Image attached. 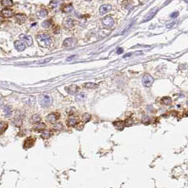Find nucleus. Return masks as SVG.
I'll use <instances>...</instances> for the list:
<instances>
[{
    "label": "nucleus",
    "instance_id": "obj_2",
    "mask_svg": "<svg viewBox=\"0 0 188 188\" xmlns=\"http://www.w3.org/2000/svg\"><path fill=\"white\" fill-rule=\"evenodd\" d=\"M40 104L43 108H48L52 103V98L49 95H41L39 97Z\"/></svg>",
    "mask_w": 188,
    "mask_h": 188
},
{
    "label": "nucleus",
    "instance_id": "obj_35",
    "mask_svg": "<svg viewBox=\"0 0 188 188\" xmlns=\"http://www.w3.org/2000/svg\"><path fill=\"white\" fill-rule=\"evenodd\" d=\"M129 55H132V53H129V54H127V55H125L124 56V57H129Z\"/></svg>",
    "mask_w": 188,
    "mask_h": 188
},
{
    "label": "nucleus",
    "instance_id": "obj_10",
    "mask_svg": "<svg viewBox=\"0 0 188 188\" xmlns=\"http://www.w3.org/2000/svg\"><path fill=\"white\" fill-rule=\"evenodd\" d=\"M60 117V115L56 114V113H51L47 116L46 119L50 123H55Z\"/></svg>",
    "mask_w": 188,
    "mask_h": 188
},
{
    "label": "nucleus",
    "instance_id": "obj_13",
    "mask_svg": "<svg viewBox=\"0 0 188 188\" xmlns=\"http://www.w3.org/2000/svg\"><path fill=\"white\" fill-rule=\"evenodd\" d=\"M79 86H76V85H71V86H68V87L66 88V91L70 94H75L77 93L78 91H79Z\"/></svg>",
    "mask_w": 188,
    "mask_h": 188
},
{
    "label": "nucleus",
    "instance_id": "obj_21",
    "mask_svg": "<svg viewBox=\"0 0 188 188\" xmlns=\"http://www.w3.org/2000/svg\"><path fill=\"white\" fill-rule=\"evenodd\" d=\"M52 129H53L54 131H55V132L61 131V130L63 129L62 124V123H60V122L56 123V124H55L53 125V127H52Z\"/></svg>",
    "mask_w": 188,
    "mask_h": 188
},
{
    "label": "nucleus",
    "instance_id": "obj_32",
    "mask_svg": "<svg viewBox=\"0 0 188 188\" xmlns=\"http://www.w3.org/2000/svg\"><path fill=\"white\" fill-rule=\"evenodd\" d=\"M14 124H15V125L17 126V127H20L22 124V121L21 120H14Z\"/></svg>",
    "mask_w": 188,
    "mask_h": 188
},
{
    "label": "nucleus",
    "instance_id": "obj_7",
    "mask_svg": "<svg viewBox=\"0 0 188 188\" xmlns=\"http://www.w3.org/2000/svg\"><path fill=\"white\" fill-rule=\"evenodd\" d=\"M1 14L4 18H10L14 16V12L10 9H4L1 11Z\"/></svg>",
    "mask_w": 188,
    "mask_h": 188
},
{
    "label": "nucleus",
    "instance_id": "obj_36",
    "mask_svg": "<svg viewBox=\"0 0 188 188\" xmlns=\"http://www.w3.org/2000/svg\"><path fill=\"white\" fill-rule=\"evenodd\" d=\"M86 1H91V0H86Z\"/></svg>",
    "mask_w": 188,
    "mask_h": 188
},
{
    "label": "nucleus",
    "instance_id": "obj_28",
    "mask_svg": "<svg viewBox=\"0 0 188 188\" xmlns=\"http://www.w3.org/2000/svg\"><path fill=\"white\" fill-rule=\"evenodd\" d=\"M84 87L86 89H96L98 87V85L94 83H85Z\"/></svg>",
    "mask_w": 188,
    "mask_h": 188
},
{
    "label": "nucleus",
    "instance_id": "obj_15",
    "mask_svg": "<svg viewBox=\"0 0 188 188\" xmlns=\"http://www.w3.org/2000/svg\"><path fill=\"white\" fill-rule=\"evenodd\" d=\"M23 102L28 105H33L36 103V98H35V97L33 96L26 97V98L23 99Z\"/></svg>",
    "mask_w": 188,
    "mask_h": 188
},
{
    "label": "nucleus",
    "instance_id": "obj_1",
    "mask_svg": "<svg viewBox=\"0 0 188 188\" xmlns=\"http://www.w3.org/2000/svg\"><path fill=\"white\" fill-rule=\"evenodd\" d=\"M37 41L40 45L42 48H47L51 43V38L48 35L45 33L38 35L37 36Z\"/></svg>",
    "mask_w": 188,
    "mask_h": 188
},
{
    "label": "nucleus",
    "instance_id": "obj_14",
    "mask_svg": "<svg viewBox=\"0 0 188 188\" xmlns=\"http://www.w3.org/2000/svg\"><path fill=\"white\" fill-rule=\"evenodd\" d=\"M111 9H112V7H111V5H109V4H105V5L101 6V8H100V14H102V15L106 14L107 12L111 11Z\"/></svg>",
    "mask_w": 188,
    "mask_h": 188
},
{
    "label": "nucleus",
    "instance_id": "obj_31",
    "mask_svg": "<svg viewBox=\"0 0 188 188\" xmlns=\"http://www.w3.org/2000/svg\"><path fill=\"white\" fill-rule=\"evenodd\" d=\"M48 14V12L47 10H42V11H40V15L42 17H46Z\"/></svg>",
    "mask_w": 188,
    "mask_h": 188
},
{
    "label": "nucleus",
    "instance_id": "obj_34",
    "mask_svg": "<svg viewBox=\"0 0 188 188\" xmlns=\"http://www.w3.org/2000/svg\"><path fill=\"white\" fill-rule=\"evenodd\" d=\"M122 52H123L122 48H119V49L117 50V53L118 54V55H120V54H122Z\"/></svg>",
    "mask_w": 188,
    "mask_h": 188
},
{
    "label": "nucleus",
    "instance_id": "obj_22",
    "mask_svg": "<svg viewBox=\"0 0 188 188\" xmlns=\"http://www.w3.org/2000/svg\"><path fill=\"white\" fill-rule=\"evenodd\" d=\"M74 10V7L71 5V4H69V5L65 6V7L63 8V11L65 13H71V11Z\"/></svg>",
    "mask_w": 188,
    "mask_h": 188
},
{
    "label": "nucleus",
    "instance_id": "obj_20",
    "mask_svg": "<svg viewBox=\"0 0 188 188\" xmlns=\"http://www.w3.org/2000/svg\"><path fill=\"white\" fill-rule=\"evenodd\" d=\"M52 135V132L50 131V130H45V131L42 132V134H41V137L42 139H49Z\"/></svg>",
    "mask_w": 188,
    "mask_h": 188
},
{
    "label": "nucleus",
    "instance_id": "obj_26",
    "mask_svg": "<svg viewBox=\"0 0 188 188\" xmlns=\"http://www.w3.org/2000/svg\"><path fill=\"white\" fill-rule=\"evenodd\" d=\"M1 4L5 7H11L13 5L12 0H1Z\"/></svg>",
    "mask_w": 188,
    "mask_h": 188
},
{
    "label": "nucleus",
    "instance_id": "obj_8",
    "mask_svg": "<svg viewBox=\"0 0 188 188\" xmlns=\"http://www.w3.org/2000/svg\"><path fill=\"white\" fill-rule=\"evenodd\" d=\"M19 38H20V39H21L23 41L26 42V43L27 44L28 46H31V45H33V39H32L31 36H26V35L25 34H21L20 36H19Z\"/></svg>",
    "mask_w": 188,
    "mask_h": 188
},
{
    "label": "nucleus",
    "instance_id": "obj_25",
    "mask_svg": "<svg viewBox=\"0 0 188 188\" xmlns=\"http://www.w3.org/2000/svg\"><path fill=\"white\" fill-rule=\"evenodd\" d=\"M161 102H162L163 104H164V105H168L171 103L172 100L170 97H164V98L161 100Z\"/></svg>",
    "mask_w": 188,
    "mask_h": 188
},
{
    "label": "nucleus",
    "instance_id": "obj_30",
    "mask_svg": "<svg viewBox=\"0 0 188 188\" xmlns=\"http://www.w3.org/2000/svg\"><path fill=\"white\" fill-rule=\"evenodd\" d=\"M51 26V21L50 20H47L45 21L42 22V26L44 28H49Z\"/></svg>",
    "mask_w": 188,
    "mask_h": 188
},
{
    "label": "nucleus",
    "instance_id": "obj_9",
    "mask_svg": "<svg viewBox=\"0 0 188 188\" xmlns=\"http://www.w3.org/2000/svg\"><path fill=\"white\" fill-rule=\"evenodd\" d=\"M158 11V8H154L152 10H151L150 11H149V13H148L147 14H146V16L144 17V19L143 21L144 22H146L148 21L151 20V19L153 18V17L155 16V14H156V12Z\"/></svg>",
    "mask_w": 188,
    "mask_h": 188
},
{
    "label": "nucleus",
    "instance_id": "obj_11",
    "mask_svg": "<svg viewBox=\"0 0 188 188\" xmlns=\"http://www.w3.org/2000/svg\"><path fill=\"white\" fill-rule=\"evenodd\" d=\"M66 123H67V126H69V127H74V126L77 124L78 119L74 117V116H71V117H69Z\"/></svg>",
    "mask_w": 188,
    "mask_h": 188
},
{
    "label": "nucleus",
    "instance_id": "obj_5",
    "mask_svg": "<svg viewBox=\"0 0 188 188\" xmlns=\"http://www.w3.org/2000/svg\"><path fill=\"white\" fill-rule=\"evenodd\" d=\"M103 25L105 26V28H108L113 27V25H114V20L111 17H105L102 21Z\"/></svg>",
    "mask_w": 188,
    "mask_h": 188
},
{
    "label": "nucleus",
    "instance_id": "obj_17",
    "mask_svg": "<svg viewBox=\"0 0 188 188\" xmlns=\"http://www.w3.org/2000/svg\"><path fill=\"white\" fill-rule=\"evenodd\" d=\"M45 128V123H38V124H36V125L33 127V130L36 132H41L43 131Z\"/></svg>",
    "mask_w": 188,
    "mask_h": 188
},
{
    "label": "nucleus",
    "instance_id": "obj_19",
    "mask_svg": "<svg viewBox=\"0 0 188 188\" xmlns=\"http://www.w3.org/2000/svg\"><path fill=\"white\" fill-rule=\"evenodd\" d=\"M7 127H8V124L5 122L0 121V134L2 133H4L5 132V130H7Z\"/></svg>",
    "mask_w": 188,
    "mask_h": 188
},
{
    "label": "nucleus",
    "instance_id": "obj_23",
    "mask_svg": "<svg viewBox=\"0 0 188 188\" xmlns=\"http://www.w3.org/2000/svg\"><path fill=\"white\" fill-rule=\"evenodd\" d=\"M30 120H31L32 123H37V122H39L40 121L41 117H40L38 115L36 114V115H34L33 116H32Z\"/></svg>",
    "mask_w": 188,
    "mask_h": 188
},
{
    "label": "nucleus",
    "instance_id": "obj_16",
    "mask_svg": "<svg viewBox=\"0 0 188 188\" xmlns=\"http://www.w3.org/2000/svg\"><path fill=\"white\" fill-rule=\"evenodd\" d=\"M16 21H17V22L19 24L24 23L26 21V17L25 15H23V14H17V16H16Z\"/></svg>",
    "mask_w": 188,
    "mask_h": 188
},
{
    "label": "nucleus",
    "instance_id": "obj_24",
    "mask_svg": "<svg viewBox=\"0 0 188 188\" xmlns=\"http://www.w3.org/2000/svg\"><path fill=\"white\" fill-rule=\"evenodd\" d=\"M4 115H5L6 117H9V116L11 115V108H10L9 106H6L5 108H4Z\"/></svg>",
    "mask_w": 188,
    "mask_h": 188
},
{
    "label": "nucleus",
    "instance_id": "obj_29",
    "mask_svg": "<svg viewBox=\"0 0 188 188\" xmlns=\"http://www.w3.org/2000/svg\"><path fill=\"white\" fill-rule=\"evenodd\" d=\"M90 119H91V115L89 114H87V113L83 115V117H82V120H83V121L85 122H89V120H90Z\"/></svg>",
    "mask_w": 188,
    "mask_h": 188
},
{
    "label": "nucleus",
    "instance_id": "obj_27",
    "mask_svg": "<svg viewBox=\"0 0 188 188\" xmlns=\"http://www.w3.org/2000/svg\"><path fill=\"white\" fill-rule=\"evenodd\" d=\"M85 98H86V94L84 93H80L79 94H78L76 97V99L78 101H84Z\"/></svg>",
    "mask_w": 188,
    "mask_h": 188
},
{
    "label": "nucleus",
    "instance_id": "obj_4",
    "mask_svg": "<svg viewBox=\"0 0 188 188\" xmlns=\"http://www.w3.org/2000/svg\"><path fill=\"white\" fill-rule=\"evenodd\" d=\"M76 42H77V40H76V38H67V39H66L63 42V46H64V48H71L75 46Z\"/></svg>",
    "mask_w": 188,
    "mask_h": 188
},
{
    "label": "nucleus",
    "instance_id": "obj_18",
    "mask_svg": "<svg viewBox=\"0 0 188 188\" xmlns=\"http://www.w3.org/2000/svg\"><path fill=\"white\" fill-rule=\"evenodd\" d=\"M73 26V20L71 19H67L63 22V26L64 28H70Z\"/></svg>",
    "mask_w": 188,
    "mask_h": 188
},
{
    "label": "nucleus",
    "instance_id": "obj_6",
    "mask_svg": "<svg viewBox=\"0 0 188 188\" xmlns=\"http://www.w3.org/2000/svg\"><path fill=\"white\" fill-rule=\"evenodd\" d=\"M35 141H36V139L32 137V136L28 137L25 140L24 144H23V148L24 149H29V148L32 147L34 145Z\"/></svg>",
    "mask_w": 188,
    "mask_h": 188
},
{
    "label": "nucleus",
    "instance_id": "obj_3",
    "mask_svg": "<svg viewBox=\"0 0 188 188\" xmlns=\"http://www.w3.org/2000/svg\"><path fill=\"white\" fill-rule=\"evenodd\" d=\"M154 78L149 74H145L142 78V83L145 87H150L154 83Z\"/></svg>",
    "mask_w": 188,
    "mask_h": 188
},
{
    "label": "nucleus",
    "instance_id": "obj_33",
    "mask_svg": "<svg viewBox=\"0 0 188 188\" xmlns=\"http://www.w3.org/2000/svg\"><path fill=\"white\" fill-rule=\"evenodd\" d=\"M177 16H178V12H177V11H175V12L172 13L171 15H170V17L173 19H175V18H176Z\"/></svg>",
    "mask_w": 188,
    "mask_h": 188
},
{
    "label": "nucleus",
    "instance_id": "obj_12",
    "mask_svg": "<svg viewBox=\"0 0 188 188\" xmlns=\"http://www.w3.org/2000/svg\"><path fill=\"white\" fill-rule=\"evenodd\" d=\"M14 45H15V48L17 50L19 51V52H21V51H23L25 49H26V45L23 43L22 41L20 40H17L14 42Z\"/></svg>",
    "mask_w": 188,
    "mask_h": 188
}]
</instances>
